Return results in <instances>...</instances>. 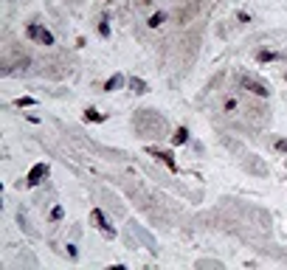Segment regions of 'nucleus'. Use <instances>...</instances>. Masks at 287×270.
I'll list each match as a JSON object with an SVG mask.
<instances>
[{
  "instance_id": "nucleus-1",
  "label": "nucleus",
  "mask_w": 287,
  "mask_h": 270,
  "mask_svg": "<svg viewBox=\"0 0 287 270\" xmlns=\"http://www.w3.org/2000/svg\"><path fill=\"white\" fill-rule=\"evenodd\" d=\"M135 130H138L141 135H164L166 121L158 113H152V110H144V113L135 118Z\"/></svg>"
},
{
  "instance_id": "nucleus-2",
  "label": "nucleus",
  "mask_w": 287,
  "mask_h": 270,
  "mask_svg": "<svg viewBox=\"0 0 287 270\" xmlns=\"http://www.w3.org/2000/svg\"><path fill=\"white\" fill-rule=\"evenodd\" d=\"M28 37H34V40H40L43 45H54V37L45 31V28L40 26H28Z\"/></svg>"
},
{
  "instance_id": "nucleus-3",
  "label": "nucleus",
  "mask_w": 287,
  "mask_h": 270,
  "mask_svg": "<svg viewBox=\"0 0 287 270\" xmlns=\"http://www.w3.org/2000/svg\"><path fill=\"white\" fill-rule=\"evenodd\" d=\"M242 85H245V87H251L253 93H259V96H268V93H270L268 87L262 85L259 79H253V76H242Z\"/></svg>"
},
{
  "instance_id": "nucleus-4",
  "label": "nucleus",
  "mask_w": 287,
  "mask_h": 270,
  "mask_svg": "<svg viewBox=\"0 0 287 270\" xmlns=\"http://www.w3.org/2000/svg\"><path fill=\"white\" fill-rule=\"evenodd\" d=\"M45 174V163H40V166H34L31 169V174H28V183L34 186V183H40V177Z\"/></svg>"
},
{
  "instance_id": "nucleus-5",
  "label": "nucleus",
  "mask_w": 287,
  "mask_h": 270,
  "mask_svg": "<svg viewBox=\"0 0 287 270\" xmlns=\"http://www.w3.org/2000/svg\"><path fill=\"white\" fill-rule=\"evenodd\" d=\"M132 90H135V93H147V85H144L141 79H132Z\"/></svg>"
},
{
  "instance_id": "nucleus-6",
  "label": "nucleus",
  "mask_w": 287,
  "mask_h": 270,
  "mask_svg": "<svg viewBox=\"0 0 287 270\" xmlns=\"http://www.w3.org/2000/svg\"><path fill=\"white\" fill-rule=\"evenodd\" d=\"M186 138H189V132H186V130H177V135H174V144H186Z\"/></svg>"
},
{
  "instance_id": "nucleus-7",
  "label": "nucleus",
  "mask_w": 287,
  "mask_h": 270,
  "mask_svg": "<svg viewBox=\"0 0 287 270\" xmlns=\"http://www.w3.org/2000/svg\"><path fill=\"white\" fill-rule=\"evenodd\" d=\"M118 85H121V76H113L110 82H107V90H115Z\"/></svg>"
},
{
  "instance_id": "nucleus-8",
  "label": "nucleus",
  "mask_w": 287,
  "mask_h": 270,
  "mask_svg": "<svg viewBox=\"0 0 287 270\" xmlns=\"http://www.w3.org/2000/svg\"><path fill=\"white\" fill-rule=\"evenodd\" d=\"M161 23H164V14H155V17L149 20V26H152V28H158Z\"/></svg>"
}]
</instances>
